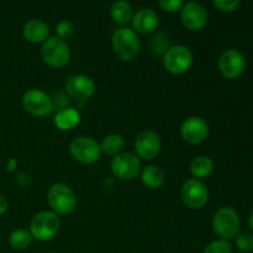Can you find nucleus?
I'll return each mask as SVG.
<instances>
[{"label":"nucleus","mask_w":253,"mask_h":253,"mask_svg":"<svg viewBox=\"0 0 253 253\" xmlns=\"http://www.w3.org/2000/svg\"><path fill=\"white\" fill-rule=\"evenodd\" d=\"M212 2L222 12L235 11L240 5V0H212Z\"/></svg>","instance_id":"cd10ccee"},{"label":"nucleus","mask_w":253,"mask_h":253,"mask_svg":"<svg viewBox=\"0 0 253 253\" xmlns=\"http://www.w3.org/2000/svg\"><path fill=\"white\" fill-rule=\"evenodd\" d=\"M79 123H81V113L73 108L62 109L54 116V125L61 131L72 130Z\"/></svg>","instance_id":"6ab92c4d"},{"label":"nucleus","mask_w":253,"mask_h":253,"mask_svg":"<svg viewBox=\"0 0 253 253\" xmlns=\"http://www.w3.org/2000/svg\"><path fill=\"white\" fill-rule=\"evenodd\" d=\"M249 226H250V229L252 230V232H253V211H251V214H250V216H249Z\"/></svg>","instance_id":"c756f323"},{"label":"nucleus","mask_w":253,"mask_h":253,"mask_svg":"<svg viewBox=\"0 0 253 253\" xmlns=\"http://www.w3.org/2000/svg\"><path fill=\"white\" fill-rule=\"evenodd\" d=\"M189 172L195 179H205L214 172V161L208 156H198L190 163Z\"/></svg>","instance_id":"aec40b11"},{"label":"nucleus","mask_w":253,"mask_h":253,"mask_svg":"<svg viewBox=\"0 0 253 253\" xmlns=\"http://www.w3.org/2000/svg\"><path fill=\"white\" fill-rule=\"evenodd\" d=\"M210 133L209 124L200 116H190L180 126V136L189 145H200Z\"/></svg>","instance_id":"ddd939ff"},{"label":"nucleus","mask_w":253,"mask_h":253,"mask_svg":"<svg viewBox=\"0 0 253 253\" xmlns=\"http://www.w3.org/2000/svg\"><path fill=\"white\" fill-rule=\"evenodd\" d=\"M180 21L185 29L190 31H200L208 22V12L199 2H187L180 10Z\"/></svg>","instance_id":"4468645a"},{"label":"nucleus","mask_w":253,"mask_h":253,"mask_svg":"<svg viewBox=\"0 0 253 253\" xmlns=\"http://www.w3.org/2000/svg\"><path fill=\"white\" fill-rule=\"evenodd\" d=\"M47 253H57V252H47Z\"/></svg>","instance_id":"2f4dec72"},{"label":"nucleus","mask_w":253,"mask_h":253,"mask_svg":"<svg viewBox=\"0 0 253 253\" xmlns=\"http://www.w3.org/2000/svg\"><path fill=\"white\" fill-rule=\"evenodd\" d=\"M32 235L30 230L27 229H16L10 234L9 236V246L15 251H24L31 246Z\"/></svg>","instance_id":"5701e85b"},{"label":"nucleus","mask_w":253,"mask_h":253,"mask_svg":"<svg viewBox=\"0 0 253 253\" xmlns=\"http://www.w3.org/2000/svg\"><path fill=\"white\" fill-rule=\"evenodd\" d=\"M111 46L115 56L123 62H131L138 56L141 41L138 34L130 27H120L111 36Z\"/></svg>","instance_id":"f257e3e1"},{"label":"nucleus","mask_w":253,"mask_h":253,"mask_svg":"<svg viewBox=\"0 0 253 253\" xmlns=\"http://www.w3.org/2000/svg\"><path fill=\"white\" fill-rule=\"evenodd\" d=\"M203 253H232V245L227 240L217 239L209 242Z\"/></svg>","instance_id":"393cba45"},{"label":"nucleus","mask_w":253,"mask_h":253,"mask_svg":"<svg viewBox=\"0 0 253 253\" xmlns=\"http://www.w3.org/2000/svg\"><path fill=\"white\" fill-rule=\"evenodd\" d=\"M125 145L126 141L123 136L119 135V133H110L103 138V141L100 142V148L103 153L115 157V156L124 152Z\"/></svg>","instance_id":"4be33fe9"},{"label":"nucleus","mask_w":253,"mask_h":253,"mask_svg":"<svg viewBox=\"0 0 253 253\" xmlns=\"http://www.w3.org/2000/svg\"><path fill=\"white\" fill-rule=\"evenodd\" d=\"M132 6L126 0H116L110 7V16L119 26L124 27L132 19Z\"/></svg>","instance_id":"412c9836"},{"label":"nucleus","mask_w":253,"mask_h":253,"mask_svg":"<svg viewBox=\"0 0 253 253\" xmlns=\"http://www.w3.org/2000/svg\"><path fill=\"white\" fill-rule=\"evenodd\" d=\"M56 36H58L59 39H63L67 41L74 34L73 24L69 20H62L56 25Z\"/></svg>","instance_id":"a878e982"},{"label":"nucleus","mask_w":253,"mask_h":253,"mask_svg":"<svg viewBox=\"0 0 253 253\" xmlns=\"http://www.w3.org/2000/svg\"><path fill=\"white\" fill-rule=\"evenodd\" d=\"M133 148H135V155L140 160L152 161L160 155L161 148H162V141L156 131L147 128V130L141 131L136 136Z\"/></svg>","instance_id":"f8f14e48"},{"label":"nucleus","mask_w":253,"mask_h":253,"mask_svg":"<svg viewBox=\"0 0 253 253\" xmlns=\"http://www.w3.org/2000/svg\"><path fill=\"white\" fill-rule=\"evenodd\" d=\"M161 9L167 12H177L182 10L184 0H158Z\"/></svg>","instance_id":"bb28decb"},{"label":"nucleus","mask_w":253,"mask_h":253,"mask_svg":"<svg viewBox=\"0 0 253 253\" xmlns=\"http://www.w3.org/2000/svg\"><path fill=\"white\" fill-rule=\"evenodd\" d=\"M47 203L57 215H68L77 208L76 193L64 183H54L47 190Z\"/></svg>","instance_id":"7ed1b4c3"},{"label":"nucleus","mask_w":253,"mask_h":253,"mask_svg":"<svg viewBox=\"0 0 253 253\" xmlns=\"http://www.w3.org/2000/svg\"><path fill=\"white\" fill-rule=\"evenodd\" d=\"M158 22H160V17L157 12L150 7L137 10L131 19L132 30L136 34H150L155 31L158 26Z\"/></svg>","instance_id":"dca6fc26"},{"label":"nucleus","mask_w":253,"mask_h":253,"mask_svg":"<svg viewBox=\"0 0 253 253\" xmlns=\"http://www.w3.org/2000/svg\"><path fill=\"white\" fill-rule=\"evenodd\" d=\"M235 246L240 251L249 253L253 251V232L241 231L235 236Z\"/></svg>","instance_id":"b1692460"},{"label":"nucleus","mask_w":253,"mask_h":253,"mask_svg":"<svg viewBox=\"0 0 253 253\" xmlns=\"http://www.w3.org/2000/svg\"><path fill=\"white\" fill-rule=\"evenodd\" d=\"M66 89L73 98L78 100H86L95 93V83L85 74H73L66 81Z\"/></svg>","instance_id":"2eb2a0df"},{"label":"nucleus","mask_w":253,"mask_h":253,"mask_svg":"<svg viewBox=\"0 0 253 253\" xmlns=\"http://www.w3.org/2000/svg\"><path fill=\"white\" fill-rule=\"evenodd\" d=\"M162 62L168 73L179 76L189 71L194 62V56L189 47L184 44H175L166 49Z\"/></svg>","instance_id":"423d86ee"},{"label":"nucleus","mask_w":253,"mask_h":253,"mask_svg":"<svg viewBox=\"0 0 253 253\" xmlns=\"http://www.w3.org/2000/svg\"><path fill=\"white\" fill-rule=\"evenodd\" d=\"M142 169L141 160L132 152H121L113 157L110 162V170L118 179L128 182L138 177Z\"/></svg>","instance_id":"1a4fd4ad"},{"label":"nucleus","mask_w":253,"mask_h":253,"mask_svg":"<svg viewBox=\"0 0 253 253\" xmlns=\"http://www.w3.org/2000/svg\"><path fill=\"white\" fill-rule=\"evenodd\" d=\"M41 58L52 68H62L71 61V48L66 40L58 36H49L42 43Z\"/></svg>","instance_id":"39448f33"},{"label":"nucleus","mask_w":253,"mask_h":253,"mask_svg":"<svg viewBox=\"0 0 253 253\" xmlns=\"http://www.w3.org/2000/svg\"><path fill=\"white\" fill-rule=\"evenodd\" d=\"M25 40L31 43H43L49 37V27L40 19L29 20L22 27Z\"/></svg>","instance_id":"f3484780"},{"label":"nucleus","mask_w":253,"mask_h":253,"mask_svg":"<svg viewBox=\"0 0 253 253\" xmlns=\"http://www.w3.org/2000/svg\"><path fill=\"white\" fill-rule=\"evenodd\" d=\"M212 231L219 239H235L240 232V216L236 210L231 207H221L214 212L211 219Z\"/></svg>","instance_id":"20e7f679"},{"label":"nucleus","mask_w":253,"mask_h":253,"mask_svg":"<svg viewBox=\"0 0 253 253\" xmlns=\"http://www.w3.org/2000/svg\"><path fill=\"white\" fill-rule=\"evenodd\" d=\"M71 156L79 163L94 165L101 157L100 143L90 136H78L69 145Z\"/></svg>","instance_id":"0eeeda50"},{"label":"nucleus","mask_w":253,"mask_h":253,"mask_svg":"<svg viewBox=\"0 0 253 253\" xmlns=\"http://www.w3.org/2000/svg\"><path fill=\"white\" fill-rule=\"evenodd\" d=\"M193 1H195V2H198V1H200V0H193Z\"/></svg>","instance_id":"7c9ffc66"},{"label":"nucleus","mask_w":253,"mask_h":253,"mask_svg":"<svg viewBox=\"0 0 253 253\" xmlns=\"http://www.w3.org/2000/svg\"><path fill=\"white\" fill-rule=\"evenodd\" d=\"M217 68L224 78L235 81L244 74L246 68V59L239 49L229 48L220 54Z\"/></svg>","instance_id":"9b49d317"},{"label":"nucleus","mask_w":253,"mask_h":253,"mask_svg":"<svg viewBox=\"0 0 253 253\" xmlns=\"http://www.w3.org/2000/svg\"><path fill=\"white\" fill-rule=\"evenodd\" d=\"M24 110L35 118H46L53 111V103L46 91L39 88L27 89L21 98Z\"/></svg>","instance_id":"6e6552de"},{"label":"nucleus","mask_w":253,"mask_h":253,"mask_svg":"<svg viewBox=\"0 0 253 253\" xmlns=\"http://www.w3.org/2000/svg\"><path fill=\"white\" fill-rule=\"evenodd\" d=\"M7 209H9V203H7L6 198L4 195L0 194V216L4 215L7 211Z\"/></svg>","instance_id":"c85d7f7f"},{"label":"nucleus","mask_w":253,"mask_h":253,"mask_svg":"<svg viewBox=\"0 0 253 253\" xmlns=\"http://www.w3.org/2000/svg\"><path fill=\"white\" fill-rule=\"evenodd\" d=\"M180 199L189 209H203L209 202V189L202 180L190 178L182 184Z\"/></svg>","instance_id":"9d476101"},{"label":"nucleus","mask_w":253,"mask_h":253,"mask_svg":"<svg viewBox=\"0 0 253 253\" xmlns=\"http://www.w3.org/2000/svg\"><path fill=\"white\" fill-rule=\"evenodd\" d=\"M61 229L59 215L52 210H42L32 217L30 222V232L32 239L40 242H46L57 236Z\"/></svg>","instance_id":"f03ea898"},{"label":"nucleus","mask_w":253,"mask_h":253,"mask_svg":"<svg viewBox=\"0 0 253 253\" xmlns=\"http://www.w3.org/2000/svg\"><path fill=\"white\" fill-rule=\"evenodd\" d=\"M140 175L143 185L147 187L148 189H158L166 182L165 170L162 168L157 167V166H146L141 169Z\"/></svg>","instance_id":"a211bd4d"}]
</instances>
